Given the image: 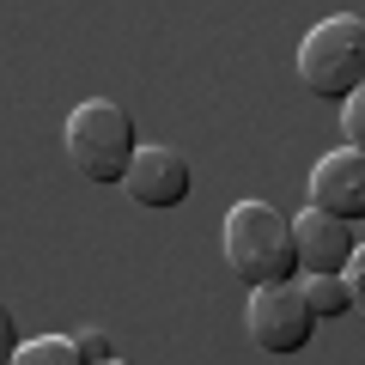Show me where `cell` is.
<instances>
[{
    "label": "cell",
    "mask_w": 365,
    "mask_h": 365,
    "mask_svg": "<svg viewBox=\"0 0 365 365\" xmlns=\"http://www.w3.org/2000/svg\"><path fill=\"white\" fill-rule=\"evenodd\" d=\"M67 341H73V353H79L86 365H104V359H110V335H104V329H73Z\"/></svg>",
    "instance_id": "11"
},
{
    "label": "cell",
    "mask_w": 365,
    "mask_h": 365,
    "mask_svg": "<svg viewBox=\"0 0 365 365\" xmlns=\"http://www.w3.org/2000/svg\"><path fill=\"white\" fill-rule=\"evenodd\" d=\"M104 365H128V359H116V353H110V359H104Z\"/></svg>",
    "instance_id": "13"
},
{
    "label": "cell",
    "mask_w": 365,
    "mask_h": 365,
    "mask_svg": "<svg viewBox=\"0 0 365 365\" xmlns=\"http://www.w3.org/2000/svg\"><path fill=\"white\" fill-rule=\"evenodd\" d=\"M225 268L256 287H287L299 280V250H292V220L274 201H237L225 213Z\"/></svg>",
    "instance_id": "1"
},
{
    "label": "cell",
    "mask_w": 365,
    "mask_h": 365,
    "mask_svg": "<svg viewBox=\"0 0 365 365\" xmlns=\"http://www.w3.org/2000/svg\"><path fill=\"white\" fill-rule=\"evenodd\" d=\"M311 207L335 213V220L359 225L365 220V153L359 146H335V153L317 158L311 170Z\"/></svg>",
    "instance_id": "6"
},
{
    "label": "cell",
    "mask_w": 365,
    "mask_h": 365,
    "mask_svg": "<svg viewBox=\"0 0 365 365\" xmlns=\"http://www.w3.org/2000/svg\"><path fill=\"white\" fill-rule=\"evenodd\" d=\"M292 250H299V274H341V262L359 250V237H353L347 220H335V213H292Z\"/></svg>",
    "instance_id": "7"
},
{
    "label": "cell",
    "mask_w": 365,
    "mask_h": 365,
    "mask_svg": "<svg viewBox=\"0 0 365 365\" xmlns=\"http://www.w3.org/2000/svg\"><path fill=\"white\" fill-rule=\"evenodd\" d=\"M61 140H67V165L86 182H122L140 134H134V116L116 98H86V104H73Z\"/></svg>",
    "instance_id": "2"
},
{
    "label": "cell",
    "mask_w": 365,
    "mask_h": 365,
    "mask_svg": "<svg viewBox=\"0 0 365 365\" xmlns=\"http://www.w3.org/2000/svg\"><path fill=\"white\" fill-rule=\"evenodd\" d=\"M244 323H250V335H256L262 353H299L304 341L317 335V317H311V304H304L299 280H287V287H256Z\"/></svg>",
    "instance_id": "4"
},
{
    "label": "cell",
    "mask_w": 365,
    "mask_h": 365,
    "mask_svg": "<svg viewBox=\"0 0 365 365\" xmlns=\"http://www.w3.org/2000/svg\"><path fill=\"white\" fill-rule=\"evenodd\" d=\"M122 189H128L140 207H182L189 189H195V170L177 146H134L128 170H122Z\"/></svg>",
    "instance_id": "5"
},
{
    "label": "cell",
    "mask_w": 365,
    "mask_h": 365,
    "mask_svg": "<svg viewBox=\"0 0 365 365\" xmlns=\"http://www.w3.org/2000/svg\"><path fill=\"white\" fill-rule=\"evenodd\" d=\"M6 365H86V359L73 353L67 335H37V341H19V353Z\"/></svg>",
    "instance_id": "9"
},
{
    "label": "cell",
    "mask_w": 365,
    "mask_h": 365,
    "mask_svg": "<svg viewBox=\"0 0 365 365\" xmlns=\"http://www.w3.org/2000/svg\"><path fill=\"white\" fill-rule=\"evenodd\" d=\"M341 134H347L341 146H359V153H365V86L341 98Z\"/></svg>",
    "instance_id": "10"
},
{
    "label": "cell",
    "mask_w": 365,
    "mask_h": 365,
    "mask_svg": "<svg viewBox=\"0 0 365 365\" xmlns=\"http://www.w3.org/2000/svg\"><path fill=\"white\" fill-rule=\"evenodd\" d=\"M13 353H19V323H13V311L0 304V365L13 359Z\"/></svg>",
    "instance_id": "12"
},
{
    "label": "cell",
    "mask_w": 365,
    "mask_h": 365,
    "mask_svg": "<svg viewBox=\"0 0 365 365\" xmlns=\"http://www.w3.org/2000/svg\"><path fill=\"white\" fill-rule=\"evenodd\" d=\"M299 79L317 98H347L365 86V19L359 13H329L323 25L304 31L299 43Z\"/></svg>",
    "instance_id": "3"
},
{
    "label": "cell",
    "mask_w": 365,
    "mask_h": 365,
    "mask_svg": "<svg viewBox=\"0 0 365 365\" xmlns=\"http://www.w3.org/2000/svg\"><path fill=\"white\" fill-rule=\"evenodd\" d=\"M299 292H304V304H311L317 323H323V317H347V311H353V292L341 287V274H304Z\"/></svg>",
    "instance_id": "8"
}]
</instances>
